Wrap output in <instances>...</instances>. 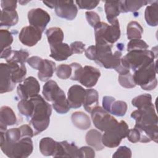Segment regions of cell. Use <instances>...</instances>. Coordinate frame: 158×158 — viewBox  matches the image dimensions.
<instances>
[{
    "label": "cell",
    "mask_w": 158,
    "mask_h": 158,
    "mask_svg": "<svg viewBox=\"0 0 158 158\" xmlns=\"http://www.w3.org/2000/svg\"><path fill=\"white\" fill-rule=\"evenodd\" d=\"M30 99L34 104V110L30 124L34 128V135H36L48 127L52 107L41 95L38 94Z\"/></svg>",
    "instance_id": "cell-1"
},
{
    "label": "cell",
    "mask_w": 158,
    "mask_h": 158,
    "mask_svg": "<svg viewBox=\"0 0 158 158\" xmlns=\"http://www.w3.org/2000/svg\"><path fill=\"white\" fill-rule=\"evenodd\" d=\"M96 57L94 61L101 67L108 69L117 70L121 65L122 52L118 50L114 54L112 52V44L105 41L96 42Z\"/></svg>",
    "instance_id": "cell-2"
},
{
    "label": "cell",
    "mask_w": 158,
    "mask_h": 158,
    "mask_svg": "<svg viewBox=\"0 0 158 158\" xmlns=\"http://www.w3.org/2000/svg\"><path fill=\"white\" fill-rule=\"evenodd\" d=\"M156 73L157 64L154 61L135 71L133 77L136 85L140 86L144 90L150 91L155 89L157 85Z\"/></svg>",
    "instance_id": "cell-3"
},
{
    "label": "cell",
    "mask_w": 158,
    "mask_h": 158,
    "mask_svg": "<svg viewBox=\"0 0 158 158\" xmlns=\"http://www.w3.org/2000/svg\"><path fill=\"white\" fill-rule=\"evenodd\" d=\"M155 57L156 54L154 52L148 49L131 51L121 58V64L135 72L143 66L154 62Z\"/></svg>",
    "instance_id": "cell-4"
},
{
    "label": "cell",
    "mask_w": 158,
    "mask_h": 158,
    "mask_svg": "<svg viewBox=\"0 0 158 158\" xmlns=\"http://www.w3.org/2000/svg\"><path fill=\"white\" fill-rule=\"evenodd\" d=\"M94 28L95 40L102 39L107 43L113 44L120 37V29L118 19H116L110 25L100 22Z\"/></svg>",
    "instance_id": "cell-5"
},
{
    "label": "cell",
    "mask_w": 158,
    "mask_h": 158,
    "mask_svg": "<svg viewBox=\"0 0 158 158\" xmlns=\"http://www.w3.org/2000/svg\"><path fill=\"white\" fill-rule=\"evenodd\" d=\"M129 131L126 122L121 120L116 126L104 131L102 136V143L104 146L112 148L117 147L122 139L127 137Z\"/></svg>",
    "instance_id": "cell-6"
},
{
    "label": "cell",
    "mask_w": 158,
    "mask_h": 158,
    "mask_svg": "<svg viewBox=\"0 0 158 158\" xmlns=\"http://www.w3.org/2000/svg\"><path fill=\"white\" fill-rule=\"evenodd\" d=\"M91 115L95 127L102 131H106L118 123L117 120L101 106L94 107L91 112Z\"/></svg>",
    "instance_id": "cell-7"
},
{
    "label": "cell",
    "mask_w": 158,
    "mask_h": 158,
    "mask_svg": "<svg viewBox=\"0 0 158 158\" xmlns=\"http://www.w3.org/2000/svg\"><path fill=\"white\" fill-rule=\"evenodd\" d=\"M131 117L135 120L136 126L157 124V115L152 103L148 106L133 111Z\"/></svg>",
    "instance_id": "cell-8"
},
{
    "label": "cell",
    "mask_w": 158,
    "mask_h": 158,
    "mask_svg": "<svg viewBox=\"0 0 158 158\" xmlns=\"http://www.w3.org/2000/svg\"><path fill=\"white\" fill-rule=\"evenodd\" d=\"M40 91V86L38 80L33 77L25 78L23 83L17 86V92L21 99H28L37 96Z\"/></svg>",
    "instance_id": "cell-9"
},
{
    "label": "cell",
    "mask_w": 158,
    "mask_h": 158,
    "mask_svg": "<svg viewBox=\"0 0 158 158\" xmlns=\"http://www.w3.org/2000/svg\"><path fill=\"white\" fill-rule=\"evenodd\" d=\"M33 149V141L31 138H22L12 145L7 156L10 158H26L32 153Z\"/></svg>",
    "instance_id": "cell-10"
},
{
    "label": "cell",
    "mask_w": 158,
    "mask_h": 158,
    "mask_svg": "<svg viewBox=\"0 0 158 158\" xmlns=\"http://www.w3.org/2000/svg\"><path fill=\"white\" fill-rule=\"evenodd\" d=\"M28 19L30 25L43 32L48 23L50 22L51 17L49 14L43 9L36 8L28 11Z\"/></svg>",
    "instance_id": "cell-11"
},
{
    "label": "cell",
    "mask_w": 158,
    "mask_h": 158,
    "mask_svg": "<svg viewBox=\"0 0 158 158\" xmlns=\"http://www.w3.org/2000/svg\"><path fill=\"white\" fill-rule=\"evenodd\" d=\"M54 10L56 15L68 20H73L78 13V9L73 1H55Z\"/></svg>",
    "instance_id": "cell-12"
},
{
    "label": "cell",
    "mask_w": 158,
    "mask_h": 158,
    "mask_svg": "<svg viewBox=\"0 0 158 158\" xmlns=\"http://www.w3.org/2000/svg\"><path fill=\"white\" fill-rule=\"evenodd\" d=\"M43 32L31 26H26L22 28L19 35L20 41L25 46L31 47L36 45L41 39Z\"/></svg>",
    "instance_id": "cell-13"
},
{
    "label": "cell",
    "mask_w": 158,
    "mask_h": 158,
    "mask_svg": "<svg viewBox=\"0 0 158 158\" xmlns=\"http://www.w3.org/2000/svg\"><path fill=\"white\" fill-rule=\"evenodd\" d=\"M100 76L101 72L98 69L85 65L83 67L78 81L86 88H92L96 85Z\"/></svg>",
    "instance_id": "cell-14"
},
{
    "label": "cell",
    "mask_w": 158,
    "mask_h": 158,
    "mask_svg": "<svg viewBox=\"0 0 158 158\" xmlns=\"http://www.w3.org/2000/svg\"><path fill=\"white\" fill-rule=\"evenodd\" d=\"M86 89L81 86L74 85L72 86L68 91L67 100L70 108H79L83 103Z\"/></svg>",
    "instance_id": "cell-15"
},
{
    "label": "cell",
    "mask_w": 158,
    "mask_h": 158,
    "mask_svg": "<svg viewBox=\"0 0 158 158\" xmlns=\"http://www.w3.org/2000/svg\"><path fill=\"white\" fill-rule=\"evenodd\" d=\"M15 83L13 81L11 73L8 64L1 63L0 64V92L4 93L12 91Z\"/></svg>",
    "instance_id": "cell-16"
},
{
    "label": "cell",
    "mask_w": 158,
    "mask_h": 158,
    "mask_svg": "<svg viewBox=\"0 0 158 158\" xmlns=\"http://www.w3.org/2000/svg\"><path fill=\"white\" fill-rule=\"evenodd\" d=\"M54 157H80L79 148L74 143L67 141L58 142L57 149Z\"/></svg>",
    "instance_id": "cell-17"
},
{
    "label": "cell",
    "mask_w": 158,
    "mask_h": 158,
    "mask_svg": "<svg viewBox=\"0 0 158 158\" xmlns=\"http://www.w3.org/2000/svg\"><path fill=\"white\" fill-rule=\"evenodd\" d=\"M50 57L57 61L65 60L73 54L69 44L65 43L50 45Z\"/></svg>",
    "instance_id": "cell-18"
},
{
    "label": "cell",
    "mask_w": 158,
    "mask_h": 158,
    "mask_svg": "<svg viewBox=\"0 0 158 158\" xmlns=\"http://www.w3.org/2000/svg\"><path fill=\"white\" fill-rule=\"evenodd\" d=\"M16 122L17 117L13 110L7 106H2L0 110V131L5 132L7 126L13 125Z\"/></svg>",
    "instance_id": "cell-19"
},
{
    "label": "cell",
    "mask_w": 158,
    "mask_h": 158,
    "mask_svg": "<svg viewBox=\"0 0 158 158\" xmlns=\"http://www.w3.org/2000/svg\"><path fill=\"white\" fill-rule=\"evenodd\" d=\"M7 64L13 81L15 84L23 81L27 74V69L25 64L16 62H8Z\"/></svg>",
    "instance_id": "cell-20"
},
{
    "label": "cell",
    "mask_w": 158,
    "mask_h": 158,
    "mask_svg": "<svg viewBox=\"0 0 158 158\" xmlns=\"http://www.w3.org/2000/svg\"><path fill=\"white\" fill-rule=\"evenodd\" d=\"M58 146V142L50 137H45L40 141L39 148L41 153L44 156H53L55 155Z\"/></svg>",
    "instance_id": "cell-21"
},
{
    "label": "cell",
    "mask_w": 158,
    "mask_h": 158,
    "mask_svg": "<svg viewBox=\"0 0 158 158\" xmlns=\"http://www.w3.org/2000/svg\"><path fill=\"white\" fill-rule=\"evenodd\" d=\"M56 70V64L54 62L48 59H43V63L38 70V77L41 81H46L52 77Z\"/></svg>",
    "instance_id": "cell-22"
},
{
    "label": "cell",
    "mask_w": 158,
    "mask_h": 158,
    "mask_svg": "<svg viewBox=\"0 0 158 158\" xmlns=\"http://www.w3.org/2000/svg\"><path fill=\"white\" fill-rule=\"evenodd\" d=\"M62 91L55 81L51 80H48L44 85L43 94L46 100L52 102Z\"/></svg>",
    "instance_id": "cell-23"
},
{
    "label": "cell",
    "mask_w": 158,
    "mask_h": 158,
    "mask_svg": "<svg viewBox=\"0 0 158 158\" xmlns=\"http://www.w3.org/2000/svg\"><path fill=\"white\" fill-rule=\"evenodd\" d=\"M102 134L98 130L91 129L89 130L85 136L86 143L93 147L96 151H101L104 148L102 143Z\"/></svg>",
    "instance_id": "cell-24"
},
{
    "label": "cell",
    "mask_w": 158,
    "mask_h": 158,
    "mask_svg": "<svg viewBox=\"0 0 158 158\" xmlns=\"http://www.w3.org/2000/svg\"><path fill=\"white\" fill-rule=\"evenodd\" d=\"M99 94L94 89H86L83 106L85 110L91 113L92 110L98 106Z\"/></svg>",
    "instance_id": "cell-25"
},
{
    "label": "cell",
    "mask_w": 158,
    "mask_h": 158,
    "mask_svg": "<svg viewBox=\"0 0 158 158\" xmlns=\"http://www.w3.org/2000/svg\"><path fill=\"white\" fill-rule=\"evenodd\" d=\"M73 124L78 129L87 130L91 126V120L89 116L81 111L73 112L71 116Z\"/></svg>",
    "instance_id": "cell-26"
},
{
    "label": "cell",
    "mask_w": 158,
    "mask_h": 158,
    "mask_svg": "<svg viewBox=\"0 0 158 158\" xmlns=\"http://www.w3.org/2000/svg\"><path fill=\"white\" fill-rule=\"evenodd\" d=\"M104 9L107 21L110 24L112 23L121 13L119 1H105Z\"/></svg>",
    "instance_id": "cell-27"
},
{
    "label": "cell",
    "mask_w": 158,
    "mask_h": 158,
    "mask_svg": "<svg viewBox=\"0 0 158 158\" xmlns=\"http://www.w3.org/2000/svg\"><path fill=\"white\" fill-rule=\"evenodd\" d=\"M158 1H154L148 6L144 12V18L146 23L151 27H156L158 24Z\"/></svg>",
    "instance_id": "cell-28"
},
{
    "label": "cell",
    "mask_w": 158,
    "mask_h": 158,
    "mask_svg": "<svg viewBox=\"0 0 158 158\" xmlns=\"http://www.w3.org/2000/svg\"><path fill=\"white\" fill-rule=\"evenodd\" d=\"M19 21V15L15 10H4L1 12V27H12Z\"/></svg>",
    "instance_id": "cell-29"
},
{
    "label": "cell",
    "mask_w": 158,
    "mask_h": 158,
    "mask_svg": "<svg viewBox=\"0 0 158 158\" xmlns=\"http://www.w3.org/2000/svg\"><path fill=\"white\" fill-rule=\"evenodd\" d=\"M52 107L59 114H64L69 111L70 107L65 93L62 91L52 101Z\"/></svg>",
    "instance_id": "cell-30"
},
{
    "label": "cell",
    "mask_w": 158,
    "mask_h": 158,
    "mask_svg": "<svg viewBox=\"0 0 158 158\" xmlns=\"http://www.w3.org/2000/svg\"><path fill=\"white\" fill-rule=\"evenodd\" d=\"M151 2L147 1H119L120 12L126 13L137 11L141 7L151 3Z\"/></svg>",
    "instance_id": "cell-31"
},
{
    "label": "cell",
    "mask_w": 158,
    "mask_h": 158,
    "mask_svg": "<svg viewBox=\"0 0 158 158\" xmlns=\"http://www.w3.org/2000/svg\"><path fill=\"white\" fill-rule=\"evenodd\" d=\"M46 35L49 45L62 43L64 40V33L59 27H51L46 31Z\"/></svg>",
    "instance_id": "cell-32"
},
{
    "label": "cell",
    "mask_w": 158,
    "mask_h": 158,
    "mask_svg": "<svg viewBox=\"0 0 158 158\" xmlns=\"http://www.w3.org/2000/svg\"><path fill=\"white\" fill-rule=\"evenodd\" d=\"M143 33V28L136 21H131L127 27V35L128 40L141 39Z\"/></svg>",
    "instance_id": "cell-33"
},
{
    "label": "cell",
    "mask_w": 158,
    "mask_h": 158,
    "mask_svg": "<svg viewBox=\"0 0 158 158\" xmlns=\"http://www.w3.org/2000/svg\"><path fill=\"white\" fill-rule=\"evenodd\" d=\"M17 107L19 112L22 115L27 118L31 117L34 110V104L31 99H21L18 103Z\"/></svg>",
    "instance_id": "cell-34"
},
{
    "label": "cell",
    "mask_w": 158,
    "mask_h": 158,
    "mask_svg": "<svg viewBox=\"0 0 158 158\" xmlns=\"http://www.w3.org/2000/svg\"><path fill=\"white\" fill-rule=\"evenodd\" d=\"M135 127L141 130L143 132V133L150 139V141H153L156 143H157V139H158L157 124L148 125L145 126L135 125Z\"/></svg>",
    "instance_id": "cell-35"
},
{
    "label": "cell",
    "mask_w": 158,
    "mask_h": 158,
    "mask_svg": "<svg viewBox=\"0 0 158 158\" xmlns=\"http://www.w3.org/2000/svg\"><path fill=\"white\" fill-rule=\"evenodd\" d=\"M29 56V52L23 49L15 50L12 51L10 57L6 60L8 62H16L19 64H25L27 61Z\"/></svg>",
    "instance_id": "cell-36"
},
{
    "label": "cell",
    "mask_w": 158,
    "mask_h": 158,
    "mask_svg": "<svg viewBox=\"0 0 158 158\" xmlns=\"http://www.w3.org/2000/svg\"><path fill=\"white\" fill-rule=\"evenodd\" d=\"M127 110V104L125 101L115 100L110 106L109 113L122 117L125 115Z\"/></svg>",
    "instance_id": "cell-37"
},
{
    "label": "cell",
    "mask_w": 158,
    "mask_h": 158,
    "mask_svg": "<svg viewBox=\"0 0 158 158\" xmlns=\"http://www.w3.org/2000/svg\"><path fill=\"white\" fill-rule=\"evenodd\" d=\"M131 104L138 109L148 106L152 104V96L148 93L139 95L132 99Z\"/></svg>",
    "instance_id": "cell-38"
},
{
    "label": "cell",
    "mask_w": 158,
    "mask_h": 158,
    "mask_svg": "<svg viewBox=\"0 0 158 158\" xmlns=\"http://www.w3.org/2000/svg\"><path fill=\"white\" fill-rule=\"evenodd\" d=\"M0 36L1 51L10 47V45L13 42V36L12 33L7 30L2 29L0 30Z\"/></svg>",
    "instance_id": "cell-39"
},
{
    "label": "cell",
    "mask_w": 158,
    "mask_h": 158,
    "mask_svg": "<svg viewBox=\"0 0 158 158\" xmlns=\"http://www.w3.org/2000/svg\"><path fill=\"white\" fill-rule=\"evenodd\" d=\"M118 80L120 85L125 88H132L136 86L133 75L130 72L126 74L119 75Z\"/></svg>",
    "instance_id": "cell-40"
},
{
    "label": "cell",
    "mask_w": 158,
    "mask_h": 158,
    "mask_svg": "<svg viewBox=\"0 0 158 158\" xmlns=\"http://www.w3.org/2000/svg\"><path fill=\"white\" fill-rule=\"evenodd\" d=\"M148 44L143 40L140 39L131 40L127 44V51H135V50H146L148 48Z\"/></svg>",
    "instance_id": "cell-41"
},
{
    "label": "cell",
    "mask_w": 158,
    "mask_h": 158,
    "mask_svg": "<svg viewBox=\"0 0 158 158\" xmlns=\"http://www.w3.org/2000/svg\"><path fill=\"white\" fill-rule=\"evenodd\" d=\"M56 72L57 77L62 80H65L70 78L72 74V68L69 65L60 64L57 67Z\"/></svg>",
    "instance_id": "cell-42"
},
{
    "label": "cell",
    "mask_w": 158,
    "mask_h": 158,
    "mask_svg": "<svg viewBox=\"0 0 158 158\" xmlns=\"http://www.w3.org/2000/svg\"><path fill=\"white\" fill-rule=\"evenodd\" d=\"M112 157L130 158L131 157V151L129 148L125 146H120L115 152V153L112 155Z\"/></svg>",
    "instance_id": "cell-43"
},
{
    "label": "cell",
    "mask_w": 158,
    "mask_h": 158,
    "mask_svg": "<svg viewBox=\"0 0 158 158\" xmlns=\"http://www.w3.org/2000/svg\"><path fill=\"white\" fill-rule=\"evenodd\" d=\"M85 15L87 22L93 27H94L101 22L99 15L94 11H87L85 13Z\"/></svg>",
    "instance_id": "cell-44"
},
{
    "label": "cell",
    "mask_w": 158,
    "mask_h": 158,
    "mask_svg": "<svg viewBox=\"0 0 158 158\" xmlns=\"http://www.w3.org/2000/svg\"><path fill=\"white\" fill-rule=\"evenodd\" d=\"M80 9L91 10L95 8L99 3V1H76Z\"/></svg>",
    "instance_id": "cell-45"
},
{
    "label": "cell",
    "mask_w": 158,
    "mask_h": 158,
    "mask_svg": "<svg viewBox=\"0 0 158 158\" xmlns=\"http://www.w3.org/2000/svg\"><path fill=\"white\" fill-rule=\"evenodd\" d=\"M70 65L72 68V74L70 76L71 80L78 81L82 71L83 67L77 62H73Z\"/></svg>",
    "instance_id": "cell-46"
},
{
    "label": "cell",
    "mask_w": 158,
    "mask_h": 158,
    "mask_svg": "<svg viewBox=\"0 0 158 158\" xmlns=\"http://www.w3.org/2000/svg\"><path fill=\"white\" fill-rule=\"evenodd\" d=\"M141 136V134L140 131L137 128H134L133 129H130L128 131V135L127 137L128 138V139L133 143H136L137 142H139L140 141Z\"/></svg>",
    "instance_id": "cell-47"
},
{
    "label": "cell",
    "mask_w": 158,
    "mask_h": 158,
    "mask_svg": "<svg viewBox=\"0 0 158 158\" xmlns=\"http://www.w3.org/2000/svg\"><path fill=\"white\" fill-rule=\"evenodd\" d=\"M80 158H93L95 157V152L93 148L89 146H82L79 148Z\"/></svg>",
    "instance_id": "cell-48"
},
{
    "label": "cell",
    "mask_w": 158,
    "mask_h": 158,
    "mask_svg": "<svg viewBox=\"0 0 158 158\" xmlns=\"http://www.w3.org/2000/svg\"><path fill=\"white\" fill-rule=\"evenodd\" d=\"M72 54H81L85 51V44L81 41H74L70 44Z\"/></svg>",
    "instance_id": "cell-49"
},
{
    "label": "cell",
    "mask_w": 158,
    "mask_h": 158,
    "mask_svg": "<svg viewBox=\"0 0 158 158\" xmlns=\"http://www.w3.org/2000/svg\"><path fill=\"white\" fill-rule=\"evenodd\" d=\"M43 59L38 56H32L28 58L27 62L33 69L38 70L43 63Z\"/></svg>",
    "instance_id": "cell-50"
},
{
    "label": "cell",
    "mask_w": 158,
    "mask_h": 158,
    "mask_svg": "<svg viewBox=\"0 0 158 158\" xmlns=\"http://www.w3.org/2000/svg\"><path fill=\"white\" fill-rule=\"evenodd\" d=\"M19 128L20 130L22 138L28 137L31 138L34 136V131L28 125H27V124L22 125L19 127Z\"/></svg>",
    "instance_id": "cell-51"
},
{
    "label": "cell",
    "mask_w": 158,
    "mask_h": 158,
    "mask_svg": "<svg viewBox=\"0 0 158 158\" xmlns=\"http://www.w3.org/2000/svg\"><path fill=\"white\" fill-rule=\"evenodd\" d=\"M17 1L2 0L1 1V6L4 10H15L17 7Z\"/></svg>",
    "instance_id": "cell-52"
},
{
    "label": "cell",
    "mask_w": 158,
    "mask_h": 158,
    "mask_svg": "<svg viewBox=\"0 0 158 158\" xmlns=\"http://www.w3.org/2000/svg\"><path fill=\"white\" fill-rule=\"evenodd\" d=\"M115 100L114 97L106 96L102 98V107L103 109H105L107 112H109V109L112 102Z\"/></svg>",
    "instance_id": "cell-53"
},
{
    "label": "cell",
    "mask_w": 158,
    "mask_h": 158,
    "mask_svg": "<svg viewBox=\"0 0 158 158\" xmlns=\"http://www.w3.org/2000/svg\"><path fill=\"white\" fill-rule=\"evenodd\" d=\"M96 51L95 45L90 46L85 51V54L86 57L91 60H94L96 57Z\"/></svg>",
    "instance_id": "cell-54"
},
{
    "label": "cell",
    "mask_w": 158,
    "mask_h": 158,
    "mask_svg": "<svg viewBox=\"0 0 158 158\" xmlns=\"http://www.w3.org/2000/svg\"><path fill=\"white\" fill-rule=\"evenodd\" d=\"M43 2L46 4V6H48L49 8H54L55 7V1H43Z\"/></svg>",
    "instance_id": "cell-55"
},
{
    "label": "cell",
    "mask_w": 158,
    "mask_h": 158,
    "mask_svg": "<svg viewBox=\"0 0 158 158\" xmlns=\"http://www.w3.org/2000/svg\"><path fill=\"white\" fill-rule=\"evenodd\" d=\"M30 1H19V3L20 4H22V5H25L26 4H27L28 2H29Z\"/></svg>",
    "instance_id": "cell-56"
}]
</instances>
